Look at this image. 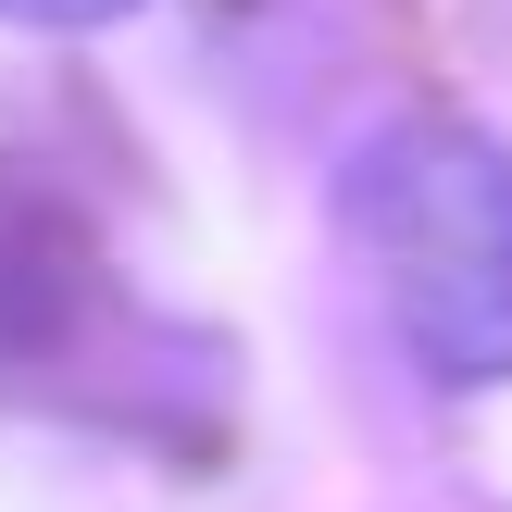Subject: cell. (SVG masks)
<instances>
[{"mask_svg": "<svg viewBox=\"0 0 512 512\" xmlns=\"http://www.w3.org/2000/svg\"><path fill=\"white\" fill-rule=\"evenodd\" d=\"M138 0H0V25H113Z\"/></svg>", "mask_w": 512, "mask_h": 512, "instance_id": "cell-2", "label": "cell"}, {"mask_svg": "<svg viewBox=\"0 0 512 512\" xmlns=\"http://www.w3.org/2000/svg\"><path fill=\"white\" fill-rule=\"evenodd\" d=\"M338 225L438 388H512V150L463 113H400L338 163Z\"/></svg>", "mask_w": 512, "mask_h": 512, "instance_id": "cell-1", "label": "cell"}]
</instances>
